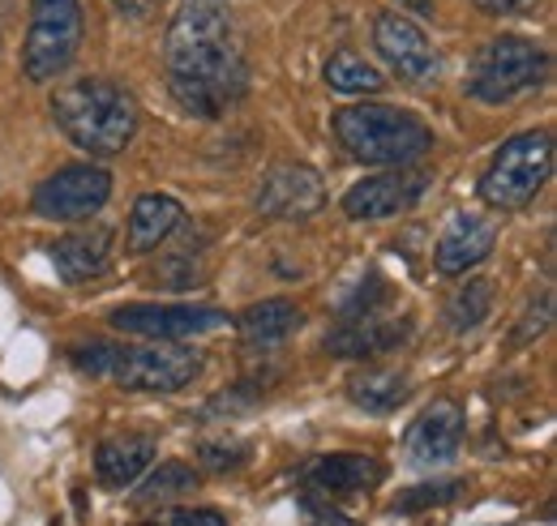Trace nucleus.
<instances>
[{"instance_id": "obj_12", "label": "nucleus", "mask_w": 557, "mask_h": 526, "mask_svg": "<svg viewBox=\"0 0 557 526\" xmlns=\"http://www.w3.org/2000/svg\"><path fill=\"white\" fill-rule=\"evenodd\" d=\"M326 205V185L313 167L305 163H287L275 167L262 189H258V214L267 218H283V223H300V218H313L318 210Z\"/></svg>"}, {"instance_id": "obj_30", "label": "nucleus", "mask_w": 557, "mask_h": 526, "mask_svg": "<svg viewBox=\"0 0 557 526\" xmlns=\"http://www.w3.org/2000/svg\"><path fill=\"white\" fill-rule=\"evenodd\" d=\"M481 13L488 17H523V13H532L541 0H472Z\"/></svg>"}, {"instance_id": "obj_22", "label": "nucleus", "mask_w": 557, "mask_h": 526, "mask_svg": "<svg viewBox=\"0 0 557 526\" xmlns=\"http://www.w3.org/2000/svg\"><path fill=\"white\" fill-rule=\"evenodd\" d=\"M326 86L339 90V95H377L386 86V77L369 65L360 52L344 48V52H335L326 61Z\"/></svg>"}, {"instance_id": "obj_13", "label": "nucleus", "mask_w": 557, "mask_h": 526, "mask_svg": "<svg viewBox=\"0 0 557 526\" xmlns=\"http://www.w3.org/2000/svg\"><path fill=\"white\" fill-rule=\"evenodd\" d=\"M493 249H497V227L488 218H481V214H455L446 223V231L437 236L433 265H437V274H468L481 262H488Z\"/></svg>"}, {"instance_id": "obj_17", "label": "nucleus", "mask_w": 557, "mask_h": 526, "mask_svg": "<svg viewBox=\"0 0 557 526\" xmlns=\"http://www.w3.org/2000/svg\"><path fill=\"white\" fill-rule=\"evenodd\" d=\"M386 475V466L369 454H331L309 466V484L322 497H351V492H369L377 479Z\"/></svg>"}, {"instance_id": "obj_21", "label": "nucleus", "mask_w": 557, "mask_h": 526, "mask_svg": "<svg viewBox=\"0 0 557 526\" xmlns=\"http://www.w3.org/2000/svg\"><path fill=\"white\" fill-rule=\"evenodd\" d=\"M348 398L369 415H391L412 398V381L408 373H395V368H364L348 381Z\"/></svg>"}, {"instance_id": "obj_20", "label": "nucleus", "mask_w": 557, "mask_h": 526, "mask_svg": "<svg viewBox=\"0 0 557 526\" xmlns=\"http://www.w3.org/2000/svg\"><path fill=\"white\" fill-rule=\"evenodd\" d=\"M305 326V313L292 304V300H258V304H249L245 313H240V338L249 342V347H278V342H287L296 329Z\"/></svg>"}, {"instance_id": "obj_16", "label": "nucleus", "mask_w": 557, "mask_h": 526, "mask_svg": "<svg viewBox=\"0 0 557 526\" xmlns=\"http://www.w3.org/2000/svg\"><path fill=\"white\" fill-rule=\"evenodd\" d=\"M112 262V231L108 227H90V231H73L65 240H57L52 265L65 283H90L99 278Z\"/></svg>"}, {"instance_id": "obj_23", "label": "nucleus", "mask_w": 557, "mask_h": 526, "mask_svg": "<svg viewBox=\"0 0 557 526\" xmlns=\"http://www.w3.org/2000/svg\"><path fill=\"white\" fill-rule=\"evenodd\" d=\"M488 309H493V283H488V278H468V283L450 296L446 322H450L455 334H468V329H476L485 322Z\"/></svg>"}, {"instance_id": "obj_1", "label": "nucleus", "mask_w": 557, "mask_h": 526, "mask_svg": "<svg viewBox=\"0 0 557 526\" xmlns=\"http://www.w3.org/2000/svg\"><path fill=\"white\" fill-rule=\"evenodd\" d=\"M168 86L189 116L219 121L249 95V65L223 4L185 0L163 39Z\"/></svg>"}, {"instance_id": "obj_7", "label": "nucleus", "mask_w": 557, "mask_h": 526, "mask_svg": "<svg viewBox=\"0 0 557 526\" xmlns=\"http://www.w3.org/2000/svg\"><path fill=\"white\" fill-rule=\"evenodd\" d=\"M82 48V4L77 0H30V30L22 43V73L30 82H52L73 65Z\"/></svg>"}, {"instance_id": "obj_8", "label": "nucleus", "mask_w": 557, "mask_h": 526, "mask_svg": "<svg viewBox=\"0 0 557 526\" xmlns=\"http://www.w3.org/2000/svg\"><path fill=\"white\" fill-rule=\"evenodd\" d=\"M112 198V172H103L99 163H73L61 167L57 176H48L35 189V214L48 223H82L90 214H99Z\"/></svg>"}, {"instance_id": "obj_24", "label": "nucleus", "mask_w": 557, "mask_h": 526, "mask_svg": "<svg viewBox=\"0 0 557 526\" xmlns=\"http://www.w3.org/2000/svg\"><path fill=\"white\" fill-rule=\"evenodd\" d=\"M198 471L189 462H163L159 471H150V479L134 488V501L150 505V501H172V497H189L198 488Z\"/></svg>"}, {"instance_id": "obj_2", "label": "nucleus", "mask_w": 557, "mask_h": 526, "mask_svg": "<svg viewBox=\"0 0 557 526\" xmlns=\"http://www.w3.org/2000/svg\"><path fill=\"white\" fill-rule=\"evenodd\" d=\"M52 116L73 146L95 159H112L138 137V103L112 77H77L61 86Z\"/></svg>"}, {"instance_id": "obj_33", "label": "nucleus", "mask_w": 557, "mask_h": 526, "mask_svg": "<svg viewBox=\"0 0 557 526\" xmlns=\"http://www.w3.org/2000/svg\"><path fill=\"white\" fill-rule=\"evenodd\" d=\"M404 9H412V13H420V17H429L433 9H437V0H399Z\"/></svg>"}, {"instance_id": "obj_19", "label": "nucleus", "mask_w": 557, "mask_h": 526, "mask_svg": "<svg viewBox=\"0 0 557 526\" xmlns=\"http://www.w3.org/2000/svg\"><path fill=\"white\" fill-rule=\"evenodd\" d=\"M150 462H154V441L129 433V437H108V441L99 446L95 471H99V479H103L108 488H134Z\"/></svg>"}, {"instance_id": "obj_5", "label": "nucleus", "mask_w": 557, "mask_h": 526, "mask_svg": "<svg viewBox=\"0 0 557 526\" xmlns=\"http://www.w3.org/2000/svg\"><path fill=\"white\" fill-rule=\"evenodd\" d=\"M554 176V137L545 129L515 133L481 176V198L497 210H523Z\"/></svg>"}, {"instance_id": "obj_34", "label": "nucleus", "mask_w": 557, "mask_h": 526, "mask_svg": "<svg viewBox=\"0 0 557 526\" xmlns=\"http://www.w3.org/2000/svg\"><path fill=\"white\" fill-rule=\"evenodd\" d=\"M214 4H223V0H214Z\"/></svg>"}, {"instance_id": "obj_10", "label": "nucleus", "mask_w": 557, "mask_h": 526, "mask_svg": "<svg viewBox=\"0 0 557 526\" xmlns=\"http://www.w3.org/2000/svg\"><path fill=\"white\" fill-rule=\"evenodd\" d=\"M373 48L404 82L424 86V82H437V73H442V57L429 43V35L420 30L412 17H404L395 9L373 17Z\"/></svg>"}, {"instance_id": "obj_28", "label": "nucleus", "mask_w": 557, "mask_h": 526, "mask_svg": "<svg viewBox=\"0 0 557 526\" xmlns=\"http://www.w3.org/2000/svg\"><path fill=\"white\" fill-rule=\"evenodd\" d=\"M146 526H227V518L219 510H168Z\"/></svg>"}, {"instance_id": "obj_4", "label": "nucleus", "mask_w": 557, "mask_h": 526, "mask_svg": "<svg viewBox=\"0 0 557 526\" xmlns=\"http://www.w3.org/2000/svg\"><path fill=\"white\" fill-rule=\"evenodd\" d=\"M335 137L356 163L408 167L433 150V129L417 112L391 103H351L335 112Z\"/></svg>"}, {"instance_id": "obj_27", "label": "nucleus", "mask_w": 557, "mask_h": 526, "mask_svg": "<svg viewBox=\"0 0 557 526\" xmlns=\"http://www.w3.org/2000/svg\"><path fill=\"white\" fill-rule=\"evenodd\" d=\"M198 459H202V466H210V471H236V466H245L249 450L236 446V441H207V446L198 450Z\"/></svg>"}, {"instance_id": "obj_25", "label": "nucleus", "mask_w": 557, "mask_h": 526, "mask_svg": "<svg viewBox=\"0 0 557 526\" xmlns=\"http://www.w3.org/2000/svg\"><path fill=\"white\" fill-rule=\"evenodd\" d=\"M463 492H468L463 479H424V484L399 492V497L391 501V514H424V510H437V505L459 501Z\"/></svg>"}, {"instance_id": "obj_6", "label": "nucleus", "mask_w": 557, "mask_h": 526, "mask_svg": "<svg viewBox=\"0 0 557 526\" xmlns=\"http://www.w3.org/2000/svg\"><path fill=\"white\" fill-rule=\"evenodd\" d=\"M545 68H549V57L532 39H523V35H497L493 43L481 48V57L472 61V73H468L463 90L476 103H510L515 95L541 86L545 82Z\"/></svg>"}, {"instance_id": "obj_29", "label": "nucleus", "mask_w": 557, "mask_h": 526, "mask_svg": "<svg viewBox=\"0 0 557 526\" xmlns=\"http://www.w3.org/2000/svg\"><path fill=\"white\" fill-rule=\"evenodd\" d=\"M300 510H305V526H356L351 518H344L335 505H326L322 497H305Z\"/></svg>"}, {"instance_id": "obj_31", "label": "nucleus", "mask_w": 557, "mask_h": 526, "mask_svg": "<svg viewBox=\"0 0 557 526\" xmlns=\"http://www.w3.org/2000/svg\"><path fill=\"white\" fill-rule=\"evenodd\" d=\"M549 317H554V296H545V300H541V313H528V322L515 329V347H523L528 334H541V329L549 326Z\"/></svg>"}, {"instance_id": "obj_26", "label": "nucleus", "mask_w": 557, "mask_h": 526, "mask_svg": "<svg viewBox=\"0 0 557 526\" xmlns=\"http://www.w3.org/2000/svg\"><path fill=\"white\" fill-rule=\"evenodd\" d=\"M154 283H163L172 291H189V287L207 283V265L198 262L194 253H181V258H168V262L154 265Z\"/></svg>"}, {"instance_id": "obj_3", "label": "nucleus", "mask_w": 557, "mask_h": 526, "mask_svg": "<svg viewBox=\"0 0 557 526\" xmlns=\"http://www.w3.org/2000/svg\"><path fill=\"white\" fill-rule=\"evenodd\" d=\"M73 368L86 377H112L138 394H176L202 373V355L185 342H77L70 351Z\"/></svg>"}, {"instance_id": "obj_32", "label": "nucleus", "mask_w": 557, "mask_h": 526, "mask_svg": "<svg viewBox=\"0 0 557 526\" xmlns=\"http://www.w3.org/2000/svg\"><path fill=\"white\" fill-rule=\"evenodd\" d=\"M154 4H159V0H112V9H116L125 22H150Z\"/></svg>"}, {"instance_id": "obj_18", "label": "nucleus", "mask_w": 557, "mask_h": 526, "mask_svg": "<svg viewBox=\"0 0 557 526\" xmlns=\"http://www.w3.org/2000/svg\"><path fill=\"white\" fill-rule=\"evenodd\" d=\"M185 210L172 193H141L129 210V253H150L159 249L176 227H181Z\"/></svg>"}, {"instance_id": "obj_14", "label": "nucleus", "mask_w": 557, "mask_h": 526, "mask_svg": "<svg viewBox=\"0 0 557 526\" xmlns=\"http://www.w3.org/2000/svg\"><path fill=\"white\" fill-rule=\"evenodd\" d=\"M463 446V411L455 402H433L408 428V459L417 466H446Z\"/></svg>"}, {"instance_id": "obj_11", "label": "nucleus", "mask_w": 557, "mask_h": 526, "mask_svg": "<svg viewBox=\"0 0 557 526\" xmlns=\"http://www.w3.org/2000/svg\"><path fill=\"white\" fill-rule=\"evenodd\" d=\"M429 189V172L408 167V172H382V176H369L360 185H351L344 193V214L356 223H377V218H395L404 214L408 205H417Z\"/></svg>"}, {"instance_id": "obj_15", "label": "nucleus", "mask_w": 557, "mask_h": 526, "mask_svg": "<svg viewBox=\"0 0 557 526\" xmlns=\"http://www.w3.org/2000/svg\"><path fill=\"white\" fill-rule=\"evenodd\" d=\"M412 338V322H377L373 313L364 317H348L344 326L326 338V351L331 355H344V360H369V355H386L395 347H404Z\"/></svg>"}, {"instance_id": "obj_9", "label": "nucleus", "mask_w": 557, "mask_h": 526, "mask_svg": "<svg viewBox=\"0 0 557 526\" xmlns=\"http://www.w3.org/2000/svg\"><path fill=\"white\" fill-rule=\"evenodd\" d=\"M108 322L112 329L163 338V342H185V338H202V334L232 326L223 309H207V304H129V309H116Z\"/></svg>"}]
</instances>
